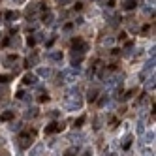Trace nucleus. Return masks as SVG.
I'll return each mask as SVG.
<instances>
[{"instance_id": "obj_14", "label": "nucleus", "mask_w": 156, "mask_h": 156, "mask_svg": "<svg viewBox=\"0 0 156 156\" xmlns=\"http://www.w3.org/2000/svg\"><path fill=\"white\" fill-rule=\"evenodd\" d=\"M36 62H38V55H32V57H28V60H27V66L36 64Z\"/></svg>"}, {"instance_id": "obj_11", "label": "nucleus", "mask_w": 156, "mask_h": 156, "mask_svg": "<svg viewBox=\"0 0 156 156\" xmlns=\"http://www.w3.org/2000/svg\"><path fill=\"white\" fill-rule=\"evenodd\" d=\"M49 58L55 60V62H58V60H62V53H51V55H49Z\"/></svg>"}, {"instance_id": "obj_27", "label": "nucleus", "mask_w": 156, "mask_h": 156, "mask_svg": "<svg viewBox=\"0 0 156 156\" xmlns=\"http://www.w3.org/2000/svg\"><path fill=\"white\" fill-rule=\"evenodd\" d=\"M137 133H143V122H139V124H137Z\"/></svg>"}, {"instance_id": "obj_3", "label": "nucleus", "mask_w": 156, "mask_h": 156, "mask_svg": "<svg viewBox=\"0 0 156 156\" xmlns=\"http://www.w3.org/2000/svg\"><path fill=\"white\" fill-rule=\"evenodd\" d=\"M77 72H79V70H62L60 81H62V83H73V81L77 79Z\"/></svg>"}, {"instance_id": "obj_2", "label": "nucleus", "mask_w": 156, "mask_h": 156, "mask_svg": "<svg viewBox=\"0 0 156 156\" xmlns=\"http://www.w3.org/2000/svg\"><path fill=\"white\" fill-rule=\"evenodd\" d=\"M34 136H36L34 130L28 132V133H21V136H19V147H21V149H28L30 145H32V139H34Z\"/></svg>"}, {"instance_id": "obj_4", "label": "nucleus", "mask_w": 156, "mask_h": 156, "mask_svg": "<svg viewBox=\"0 0 156 156\" xmlns=\"http://www.w3.org/2000/svg\"><path fill=\"white\" fill-rule=\"evenodd\" d=\"M64 128V124H57V122H51V124L45 128V136H47V133H53V132H60Z\"/></svg>"}, {"instance_id": "obj_15", "label": "nucleus", "mask_w": 156, "mask_h": 156, "mask_svg": "<svg viewBox=\"0 0 156 156\" xmlns=\"http://www.w3.org/2000/svg\"><path fill=\"white\" fill-rule=\"evenodd\" d=\"M96 96H98V90H96V88H92V90L88 92V100H90V102H94Z\"/></svg>"}, {"instance_id": "obj_1", "label": "nucleus", "mask_w": 156, "mask_h": 156, "mask_svg": "<svg viewBox=\"0 0 156 156\" xmlns=\"http://www.w3.org/2000/svg\"><path fill=\"white\" fill-rule=\"evenodd\" d=\"M83 104L81 100V92L79 88H72V90H68V94H66V109H79Z\"/></svg>"}, {"instance_id": "obj_22", "label": "nucleus", "mask_w": 156, "mask_h": 156, "mask_svg": "<svg viewBox=\"0 0 156 156\" xmlns=\"http://www.w3.org/2000/svg\"><path fill=\"white\" fill-rule=\"evenodd\" d=\"M8 81H9L8 75H0V83H8Z\"/></svg>"}, {"instance_id": "obj_32", "label": "nucleus", "mask_w": 156, "mask_h": 156, "mask_svg": "<svg viewBox=\"0 0 156 156\" xmlns=\"http://www.w3.org/2000/svg\"><path fill=\"white\" fill-rule=\"evenodd\" d=\"M0 19H2V13H0Z\"/></svg>"}, {"instance_id": "obj_26", "label": "nucleus", "mask_w": 156, "mask_h": 156, "mask_svg": "<svg viewBox=\"0 0 156 156\" xmlns=\"http://www.w3.org/2000/svg\"><path fill=\"white\" fill-rule=\"evenodd\" d=\"M143 156H154V152H152V151H149V149H147V151H145V152H143Z\"/></svg>"}, {"instance_id": "obj_23", "label": "nucleus", "mask_w": 156, "mask_h": 156, "mask_svg": "<svg viewBox=\"0 0 156 156\" xmlns=\"http://www.w3.org/2000/svg\"><path fill=\"white\" fill-rule=\"evenodd\" d=\"M147 87H149V88H151V87H154V75H152V77H151V79L147 81Z\"/></svg>"}, {"instance_id": "obj_12", "label": "nucleus", "mask_w": 156, "mask_h": 156, "mask_svg": "<svg viewBox=\"0 0 156 156\" xmlns=\"http://www.w3.org/2000/svg\"><path fill=\"white\" fill-rule=\"evenodd\" d=\"M43 23H45V25H51L53 23V13H45V15H43Z\"/></svg>"}, {"instance_id": "obj_10", "label": "nucleus", "mask_w": 156, "mask_h": 156, "mask_svg": "<svg viewBox=\"0 0 156 156\" xmlns=\"http://www.w3.org/2000/svg\"><path fill=\"white\" fill-rule=\"evenodd\" d=\"M15 115H13V111H6V113H2V117H0V119H2V120H12Z\"/></svg>"}, {"instance_id": "obj_20", "label": "nucleus", "mask_w": 156, "mask_h": 156, "mask_svg": "<svg viewBox=\"0 0 156 156\" xmlns=\"http://www.w3.org/2000/svg\"><path fill=\"white\" fill-rule=\"evenodd\" d=\"M130 143H132V137L128 136V137L124 139V143H122V149H128V147H130Z\"/></svg>"}, {"instance_id": "obj_28", "label": "nucleus", "mask_w": 156, "mask_h": 156, "mask_svg": "<svg viewBox=\"0 0 156 156\" xmlns=\"http://www.w3.org/2000/svg\"><path fill=\"white\" fill-rule=\"evenodd\" d=\"M107 100H109V98H105V96H104L102 100H100V105H105V104H107Z\"/></svg>"}, {"instance_id": "obj_30", "label": "nucleus", "mask_w": 156, "mask_h": 156, "mask_svg": "<svg viewBox=\"0 0 156 156\" xmlns=\"http://www.w3.org/2000/svg\"><path fill=\"white\" fill-rule=\"evenodd\" d=\"M90 154H92V151H90V149H87V151L83 152V156H90Z\"/></svg>"}, {"instance_id": "obj_29", "label": "nucleus", "mask_w": 156, "mask_h": 156, "mask_svg": "<svg viewBox=\"0 0 156 156\" xmlns=\"http://www.w3.org/2000/svg\"><path fill=\"white\" fill-rule=\"evenodd\" d=\"M47 98H49L47 94H41V96H40V102H45V100H47Z\"/></svg>"}, {"instance_id": "obj_17", "label": "nucleus", "mask_w": 156, "mask_h": 156, "mask_svg": "<svg viewBox=\"0 0 156 156\" xmlns=\"http://www.w3.org/2000/svg\"><path fill=\"white\" fill-rule=\"evenodd\" d=\"M75 154H77V149L75 147H72V149H68V151L64 152V156H75Z\"/></svg>"}, {"instance_id": "obj_8", "label": "nucleus", "mask_w": 156, "mask_h": 156, "mask_svg": "<svg viewBox=\"0 0 156 156\" xmlns=\"http://www.w3.org/2000/svg\"><path fill=\"white\" fill-rule=\"evenodd\" d=\"M38 73H40V75H43V77H49V75L53 73V70H51V68H40V70H38Z\"/></svg>"}, {"instance_id": "obj_7", "label": "nucleus", "mask_w": 156, "mask_h": 156, "mask_svg": "<svg viewBox=\"0 0 156 156\" xmlns=\"http://www.w3.org/2000/svg\"><path fill=\"white\" fill-rule=\"evenodd\" d=\"M41 151H43V145L40 143V145H36V147H34V149L30 151V156H38V154H40Z\"/></svg>"}, {"instance_id": "obj_31", "label": "nucleus", "mask_w": 156, "mask_h": 156, "mask_svg": "<svg viewBox=\"0 0 156 156\" xmlns=\"http://www.w3.org/2000/svg\"><path fill=\"white\" fill-rule=\"evenodd\" d=\"M0 145H4V137H0Z\"/></svg>"}, {"instance_id": "obj_25", "label": "nucleus", "mask_w": 156, "mask_h": 156, "mask_svg": "<svg viewBox=\"0 0 156 156\" xmlns=\"http://www.w3.org/2000/svg\"><path fill=\"white\" fill-rule=\"evenodd\" d=\"M17 57H15V55H9V57H6V62H13Z\"/></svg>"}, {"instance_id": "obj_9", "label": "nucleus", "mask_w": 156, "mask_h": 156, "mask_svg": "<svg viewBox=\"0 0 156 156\" xmlns=\"http://www.w3.org/2000/svg\"><path fill=\"white\" fill-rule=\"evenodd\" d=\"M136 4H137V0H126V2H124V9H133Z\"/></svg>"}, {"instance_id": "obj_13", "label": "nucleus", "mask_w": 156, "mask_h": 156, "mask_svg": "<svg viewBox=\"0 0 156 156\" xmlns=\"http://www.w3.org/2000/svg\"><path fill=\"white\" fill-rule=\"evenodd\" d=\"M17 17H19V13H15V12H8V13H6V19H8V21H13V19H17Z\"/></svg>"}, {"instance_id": "obj_21", "label": "nucleus", "mask_w": 156, "mask_h": 156, "mask_svg": "<svg viewBox=\"0 0 156 156\" xmlns=\"http://www.w3.org/2000/svg\"><path fill=\"white\" fill-rule=\"evenodd\" d=\"M83 122H85V117H79V119L75 120V128H79V126L83 124Z\"/></svg>"}, {"instance_id": "obj_5", "label": "nucleus", "mask_w": 156, "mask_h": 156, "mask_svg": "<svg viewBox=\"0 0 156 156\" xmlns=\"http://www.w3.org/2000/svg\"><path fill=\"white\" fill-rule=\"evenodd\" d=\"M23 81H25V85H38V77L34 73H27Z\"/></svg>"}, {"instance_id": "obj_16", "label": "nucleus", "mask_w": 156, "mask_h": 156, "mask_svg": "<svg viewBox=\"0 0 156 156\" xmlns=\"http://www.w3.org/2000/svg\"><path fill=\"white\" fill-rule=\"evenodd\" d=\"M36 9H38V4H32V6H28V8H27V15H30V13H34Z\"/></svg>"}, {"instance_id": "obj_24", "label": "nucleus", "mask_w": 156, "mask_h": 156, "mask_svg": "<svg viewBox=\"0 0 156 156\" xmlns=\"http://www.w3.org/2000/svg\"><path fill=\"white\" fill-rule=\"evenodd\" d=\"M27 41H28V45H30V47H32V45H34V43H36V38H32V36H30V38H28V40H27Z\"/></svg>"}, {"instance_id": "obj_18", "label": "nucleus", "mask_w": 156, "mask_h": 156, "mask_svg": "<svg viewBox=\"0 0 156 156\" xmlns=\"http://www.w3.org/2000/svg\"><path fill=\"white\" fill-rule=\"evenodd\" d=\"M152 68H154V58H152V60H149V62H147V66H145V72H151V70H152ZM145 72H143V73H145Z\"/></svg>"}, {"instance_id": "obj_6", "label": "nucleus", "mask_w": 156, "mask_h": 156, "mask_svg": "<svg viewBox=\"0 0 156 156\" xmlns=\"http://www.w3.org/2000/svg\"><path fill=\"white\" fill-rule=\"evenodd\" d=\"M36 115H38V107H30L27 113H25V117H27V119H32V117H36Z\"/></svg>"}, {"instance_id": "obj_19", "label": "nucleus", "mask_w": 156, "mask_h": 156, "mask_svg": "<svg viewBox=\"0 0 156 156\" xmlns=\"http://www.w3.org/2000/svg\"><path fill=\"white\" fill-rule=\"evenodd\" d=\"M113 41H115L113 38H104L102 40V45H113Z\"/></svg>"}]
</instances>
